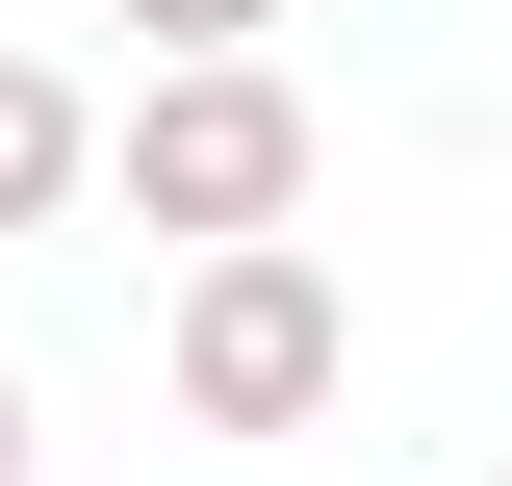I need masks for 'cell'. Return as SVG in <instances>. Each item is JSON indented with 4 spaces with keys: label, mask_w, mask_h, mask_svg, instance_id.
Masks as SVG:
<instances>
[{
    "label": "cell",
    "mask_w": 512,
    "mask_h": 486,
    "mask_svg": "<svg viewBox=\"0 0 512 486\" xmlns=\"http://www.w3.org/2000/svg\"><path fill=\"white\" fill-rule=\"evenodd\" d=\"M308 77L282 52H180V77H128L103 103V205L128 231H180V256H256V231H308Z\"/></svg>",
    "instance_id": "obj_1"
},
{
    "label": "cell",
    "mask_w": 512,
    "mask_h": 486,
    "mask_svg": "<svg viewBox=\"0 0 512 486\" xmlns=\"http://www.w3.org/2000/svg\"><path fill=\"white\" fill-rule=\"evenodd\" d=\"M154 384H180V435H333V384H359V282H333L308 231L180 256V307H154Z\"/></svg>",
    "instance_id": "obj_2"
},
{
    "label": "cell",
    "mask_w": 512,
    "mask_h": 486,
    "mask_svg": "<svg viewBox=\"0 0 512 486\" xmlns=\"http://www.w3.org/2000/svg\"><path fill=\"white\" fill-rule=\"evenodd\" d=\"M77 205H103V103H77L52 52H0V256H26V231H77Z\"/></svg>",
    "instance_id": "obj_3"
},
{
    "label": "cell",
    "mask_w": 512,
    "mask_h": 486,
    "mask_svg": "<svg viewBox=\"0 0 512 486\" xmlns=\"http://www.w3.org/2000/svg\"><path fill=\"white\" fill-rule=\"evenodd\" d=\"M103 26H154V77H180V52H256L282 0H103Z\"/></svg>",
    "instance_id": "obj_4"
},
{
    "label": "cell",
    "mask_w": 512,
    "mask_h": 486,
    "mask_svg": "<svg viewBox=\"0 0 512 486\" xmlns=\"http://www.w3.org/2000/svg\"><path fill=\"white\" fill-rule=\"evenodd\" d=\"M26 461H52V410H26V359H0V486H26Z\"/></svg>",
    "instance_id": "obj_5"
}]
</instances>
